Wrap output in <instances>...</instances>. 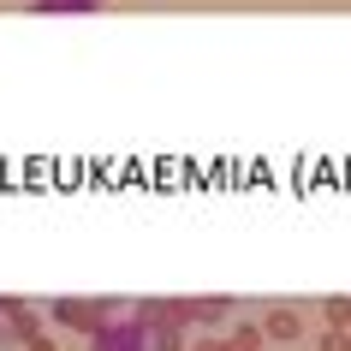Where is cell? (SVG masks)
Instances as JSON below:
<instances>
[{"label": "cell", "instance_id": "9c48e42d", "mask_svg": "<svg viewBox=\"0 0 351 351\" xmlns=\"http://www.w3.org/2000/svg\"><path fill=\"white\" fill-rule=\"evenodd\" d=\"M322 315H328V328H351V298H328Z\"/></svg>", "mask_w": 351, "mask_h": 351}, {"label": "cell", "instance_id": "52a82bcc", "mask_svg": "<svg viewBox=\"0 0 351 351\" xmlns=\"http://www.w3.org/2000/svg\"><path fill=\"white\" fill-rule=\"evenodd\" d=\"M232 310H239L232 298H197V328H226Z\"/></svg>", "mask_w": 351, "mask_h": 351}, {"label": "cell", "instance_id": "4fadbf2b", "mask_svg": "<svg viewBox=\"0 0 351 351\" xmlns=\"http://www.w3.org/2000/svg\"><path fill=\"white\" fill-rule=\"evenodd\" d=\"M24 346H30V351H60L54 339H48V333H30V339H24Z\"/></svg>", "mask_w": 351, "mask_h": 351}, {"label": "cell", "instance_id": "7c38bea8", "mask_svg": "<svg viewBox=\"0 0 351 351\" xmlns=\"http://www.w3.org/2000/svg\"><path fill=\"white\" fill-rule=\"evenodd\" d=\"M185 351H226L221 333H203V339H185Z\"/></svg>", "mask_w": 351, "mask_h": 351}, {"label": "cell", "instance_id": "30bf717a", "mask_svg": "<svg viewBox=\"0 0 351 351\" xmlns=\"http://www.w3.org/2000/svg\"><path fill=\"white\" fill-rule=\"evenodd\" d=\"M36 12H95V0H30Z\"/></svg>", "mask_w": 351, "mask_h": 351}, {"label": "cell", "instance_id": "ba28073f", "mask_svg": "<svg viewBox=\"0 0 351 351\" xmlns=\"http://www.w3.org/2000/svg\"><path fill=\"white\" fill-rule=\"evenodd\" d=\"M226 351H262V328L256 322H232L226 328Z\"/></svg>", "mask_w": 351, "mask_h": 351}, {"label": "cell", "instance_id": "277c9868", "mask_svg": "<svg viewBox=\"0 0 351 351\" xmlns=\"http://www.w3.org/2000/svg\"><path fill=\"white\" fill-rule=\"evenodd\" d=\"M256 328H262V339H280V346H298V339H304V315L280 304V310H268V315H262Z\"/></svg>", "mask_w": 351, "mask_h": 351}, {"label": "cell", "instance_id": "7a4b0ae2", "mask_svg": "<svg viewBox=\"0 0 351 351\" xmlns=\"http://www.w3.org/2000/svg\"><path fill=\"white\" fill-rule=\"evenodd\" d=\"M90 351H149V339H143V328H137V315H108V322L90 333Z\"/></svg>", "mask_w": 351, "mask_h": 351}, {"label": "cell", "instance_id": "8992f818", "mask_svg": "<svg viewBox=\"0 0 351 351\" xmlns=\"http://www.w3.org/2000/svg\"><path fill=\"white\" fill-rule=\"evenodd\" d=\"M149 339V351H185V328H173V322H137Z\"/></svg>", "mask_w": 351, "mask_h": 351}, {"label": "cell", "instance_id": "5bb4252c", "mask_svg": "<svg viewBox=\"0 0 351 351\" xmlns=\"http://www.w3.org/2000/svg\"><path fill=\"white\" fill-rule=\"evenodd\" d=\"M95 6H108V0H95Z\"/></svg>", "mask_w": 351, "mask_h": 351}, {"label": "cell", "instance_id": "8fae6325", "mask_svg": "<svg viewBox=\"0 0 351 351\" xmlns=\"http://www.w3.org/2000/svg\"><path fill=\"white\" fill-rule=\"evenodd\" d=\"M322 351H351V339H346V328H328V333H322Z\"/></svg>", "mask_w": 351, "mask_h": 351}, {"label": "cell", "instance_id": "5b68a950", "mask_svg": "<svg viewBox=\"0 0 351 351\" xmlns=\"http://www.w3.org/2000/svg\"><path fill=\"white\" fill-rule=\"evenodd\" d=\"M0 315H6V333H12V339L42 333V310H36V304H24V298H0Z\"/></svg>", "mask_w": 351, "mask_h": 351}, {"label": "cell", "instance_id": "3957f363", "mask_svg": "<svg viewBox=\"0 0 351 351\" xmlns=\"http://www.w3.org/2000/svg\"><path fill=\"white\" fill-rule=\"evenodd\" d=\"M137 322H173V328H197V298H143Z\"/></svg>", "mask_w": 351, "mask_h": 351}, {"label": "cell", "instance_id": "6da1fadb", "mask_svg": "<svg viewBox=\"0 0 351 351\" xmlns=\"http://www.w3.org/2000/svg\"><path fill=\"white\" fill-rule=\"evenodd\" d=\"M48 315H54V328L95 333V328L113 315V304H108V298H54V304H48Z\"/></svg>", "mask_w": 351, "mask_h": 351}]
</instances>
